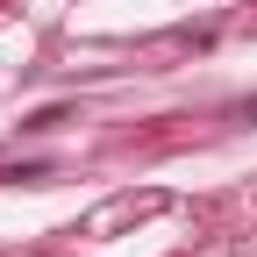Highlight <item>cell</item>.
I'll return each instance as SVG.
<instances>
[{
	"label": "cell",
	"mask_w": 257,
	"mask_h": 257,
	"mask_svg": "<svg viewBox=\"0 0 257 257\" xmlns=\"http://www.w3.org/2000/svg\"><path fill=\"white\" fill-rule=\"evenodd\" d=\"M50 165H0V186H43Z\"/></svg>",
	"instance_id": "1"
},
{
	"label": "cell",
	"mask_w": 257,
	"mask_h": 257,
	"mask_svg": "<svg viewBox=\"0 0 257 257\" xmlns=\"http://www.w3.org/2000/svg\"><path fill=\"white\" fill-rule=\"evenodd\" d=\"M57 121H72V107H43V114H29L22 128H57Z\"/></svg>",
	"instance_id": "2"
},
{
	"label": "cell",
	"mask_w": 257,
	"mask_h": 257,
	"mask_svg": "<svg viewBox=\"0 0 257 257\" xmlns=\"http://www.w3.org/2000/svg\"><path fill=\"white\" fill-rule=\"evenodd\" d=\"M229 121H236V128H257V93H250V100H236V107H229Z\"/></svg>",
	"instance_id": "3"
}]
</instances>
